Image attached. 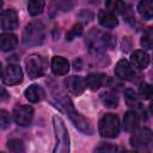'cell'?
<instances>
[{
    "mask_svg": "<svg viewBox=\"0 0 153 153\" xmlns=\"http://www.w3.org/2000/svg\"><path fill=\"white\" fill-rule=\"evenodd\" d=\"M25 97L31 103H38L45 97V92L42 86L33 84V85H30L25 90Z\"/></svg>",
    "mask_w": 153,
    "mask_h": 153,
    "instance_id": "cell-15",
    "label": "cell"
},
{
    "mask_svg": "<svg viewBox=\"0 0 153 153\" xmlns=\"http://www.w3.org/2000/svg\"><path fill=\"white\" fill-rule=\"evenodd\" d=\"M122 153H136V152H134V151H123Z\"/></svg>",
    "mask_w": 153,
    "mask_h": 153,
    "instance_id": "cell-32",
    "label": "cell"
},
{
    "mask_svg": "<svg viewBox=\"0 0 153 153\" xmlns=\"http://www.w3.org/2000/svg\"><path fill=\"white\" fill-rule=\"evenodd\" d=\"M45 37V27L41 22H31L29 23L22 36V41L25 45H38L43 42Z\"/></svg>",
    "mask_w": 153,
    "mask_h": 153,
    "instance_id": "cell-4",
    "label": "cell"
},
{
    "mask_svg": "<svg viewBox=\"0 0 153 153\" xmlns=\"http://www.w3.org/2000/svg\"><path fill=\"white\" fill-rule=\"evenodd\" d=\"M99 99L103 103V105L106 106V108H111L112 109V108H116L118 105V97L115 93L110 92V91H105V92L100 93Z\"/></svg>",
    "mask_w": 153,
    "mask_h": 153,
    "instance_id": "cell-21",
    "label": "cell"
},
{
    "mask_svg": "<svg viewBox=\"0 0 153 153\" xmlns=\"http://www.w3.org/2000/svg\"><path fill=\"white\" fill-rule=\"evenodd\" d=\"M53 127L55 133V147L53 153H69V135L63 120L60 116L54 115Z\"/></svg>",
    "mask_w": 153,
    "mask_h": 153,
    "instance_id": "cell-2",
    "label": "cell"
},
{
    "mask_svg": "<svg viewBox=\"0 0 153 153\" xmlns=\"http://www.w3.org/2000/svg\"><path fill=\"white\" fill-rule=\"evenodd\" d=\"M99 133L105 139H115L120 134V120L115 114H105L99 121Z\"/></svg>",
    "mask_w": 153,
    "mask_h": 153,
    "instance_id": "cell-5",
    "label": "cell"
},
{
    "mask_svg": "<svg viewBox=\"0 0 153 153\" xmlns=\"http://www.w3.org/2000/svg\"><path fill=\"white\" fill-rule=\"evenodd\" d=\"M137 124H139V115L136 111H133V110H129L124 114L123 116V129L126 131H134L136 128H137Z\"/></svg>",
    "mask_w": 153,
    "mask_h": 153,
    "instance_id": "cell-17",
    "label": "cell"
},
{
    "mask_svg": "<svg viewBox=\"0 0 153 153\" xmlns=\"http://www.w3.org/2000/svg\"><path fill=\"white\" fill-rule=\"evenodd\" d=\"M137 11L145 20L153 18V0H143L137 4Z\"/></svg>",
    "mask_w": 153,
    "mask_h": 153,
    "instance_id": "cell-20",
    "label": "cell"
},
{
    "mask_svg": "<svg viewBox=\"0 0 153 153\" xmlns=\"http://www.w3.org/2000/svg\"><path fill=\"white\" fill-rule=\"evenodd\" d=\"M18 27V14L14 10L8 8L1 12V29L11 31Z\"/></svg>",
    "mask_w": 153,
    "mask_h": 153,
    "instance_id": "cell-10",
    "label": "cell"
},
{
    "mask_svg": "<svg viewBox=\"0 0 153 153\" xmlns=\"http://www.w3.org/2000/svg\"><path fill=\"white\" fill-rule=\"evenodd\" d=\"M81 33H82V24L76 23V24H74V25L72 26V29L67 32L66 39H67V41H72V39H74L75 37L80 36Z\"/></svg>",
    "mask_w": 153,
    "mask_h": 153,
    "instance_id": "cell-27",
    "label": "cell"
},
{
    "mask_svg": "<svg viewBox=\"0 0 153 153\" xmlns=\"http://www.w3.org/2000/svg\"><path fill=\"white\" fill-rule=\"evenodd\" d=\"M149 111H151V114L153 115V99H152V102H151V104H149Z\"/></svg>",
    "mask_w": 153,
    "mask_h": 153,
    "instance_id": "cell-31",
    "label": "cell"
},
{
    "mask_svg": "<svg viewBox=\"0 0 153 153\" xmlns=\"http://www.w3.org/2000/svg\"><path fill=\"white\" fill-rule=\"evenodd\" d=\"M7 147L11 151V153H24L25 152L24 143L19 139H11L7 143Z\"/></svg>",
    "mask_w": 153,
    "mask_h": 153,
    "instance_id": "cell-24",
    "label": "cell"
},
{
    "mask_svg": "<svg viewBox=\"0 0 153 153\" xmlns=\"http://www.w3.org/2000/svg\"><path fill=\"white\" fill-rule=\"evenodd\" d=\"M139 94L142 99H146V100L153 98V86L147 82H142L139 88Z\"/></svg>",
    "mask_w": 153,
    "mask_h": 153,
    "instance_id": "cell-25",
    "label": "cell"
},
{
    "mask_svg": "<svg viewBox=\"0 0 153 153\" xmlns=\"http://www.w3.org/2000/svg\"><path fill=\"white\" fill-rule=\"evenodd\" d=\"M124 97H126V102L129 106H134V105H140L139 104V97L136 96L135 91L131 88L126 90L124 92Z\"/></svg>",
    "mask_w": 153,
    "mask_h": 153,
    "instance_id": "cell-26",
    "label": "cell"
},
{
    "mask_svg": "<svg viewBox=\"0 0 153 153\" xmlns=\"http://www.w3.org/2000/svg\"><path fill=\"white\" fill-rule=\"evenodd\" d=\"M26 72L31 79L41 78L44 74V61L38 54H31L27 56L26 61Z\"/></svg>",
    "mask_w": 153,
    "mask_h": 153,
    "instance_id": "cell-7",
    "label": "cell"
},
{
    "mask_svg": "<svg viewBox=\"0 0 153 153\" xmlns=\"http://www.w3.org/2000/svg\"><path fill=\"white\" fill-rule=\"evenodd\" d=\"M140 44L143 49H153V26H149L143 32Z\"/></svg>",
    "mask_w": 153,
    "mask_h": 153,
    "instance_id": "cell-23",
    "label": "cell"
},
{
    "mask_svg": "<svg viewBox=\"0 0 153 153\" xmlns=\"http://www.w3.org/2000/svg\"><path fill=\"white\" fill-rule=\"evenodd\" d=\"M0 123H1V129H6L11 124V116L4 109L0 111Z\"/></svg>",
    "mask_w": 153,
    "mask_h": 153,
    "instance_id": "cell-29",
    "label": "cell"
},
{
    "mask_svg": "<svg viewBox=\"0 0 153 153\" xmlns=\"http://www.w3.org/2000/svg\"><path fill=\"white\" fill-rule=\"evenodd\" d=\"M115 74L122 80H131L135 76L133 66L127 60H120L115 67Z\"/></svg>",
    "mask_w": 153,
    "mask_h": 153,
    "instance_id": "cell-11",
    "label": "cell"
},
{
    "mask_svg": "<svg viewBox=\"0 0 153 153\" xmlns=\"http://www.w3.org/2000/svg\"><path fill=\"white\" fill-rule=\"evenodd\" d=\"M65 84H66L67 90L74 96H80L85 91V87H86V81L82 78L75 76V75L67 78Z\"/></svg>",
    "mask_w": 153,
    "mask_h": 153,
    "instance_id": "cell-12",
    "label": "cell"
},
{
    "mask_svg": "<svg viewBox=\"0 0 153 153\" xmlns=\"http://www.w3.org/2000/svg\"><path fill=\"white\" fill-rule=\"evenodd\" d=\"M12 116L18 126H27L33 117V109L30 105L18 104L13 108Z\"/></svg>",
    "mask_w": 153,
    "mask_h": 153,
    "instance_id": "cell-8",
    "label": "cell"
},
{
    "mask_svg": "<svg viewBox=\"0 0 153 153\" xmlns=\"http://www.w3.org/2000/svg\"><path fill=\"white\" fill-rule=\"evenodd\" d=\"M2 81L6 85H17L23 81V72L19 65L10 63L2 69Z\"/></svg>",
    "mask_w": 153,
    "mask_h": 153,
    "instance_id": "cell-9",
    "label": "cell"
},
{
    "mask_svg": "<svg viewBox=\"0 0 153 153\" xmlns=\"http://www.w3.org/2000/svg\"><path fill=\"white\" fill-rule=\"evenodd\" d=\"M51 69L56 75H65L69 71V63L62 56H54L51 59Z\"/></svg>",
    "mask_w": 153,
    "mask_h": 153,
    "instance_id": "cell-16",
    "label": "cell"
},
{
    "mask_svg": "<svg viewBox=\"0 0 153 153\" xmlns=\"http://www.w3.org/2000/svg\"><path fill=\"white\" fill-rule=\"evenodd\" d=\"M105 79H106V75L104 73H91L86 76L85 81H86V86L90 90L97 91L100 86H103Z\"/></svg>",
    "mask_w": 153,
    "mask_h": 153,
    "instance_id": "cell-18",
    "label": "cell"
},
{
    "mask_svg": "<svg viewBox=\"0 0 153 153\" xmlns=\"http://www.w3.org/2000/svg\"><path fill=\"white\" fill-rule=\"evenodd\" d=\"M98 22L104 27H115L118 24V19L114 12L109 10H102L98 13Z\"/></svg>",
    "mask_w": 153,
    "mask_h": 153,
    "instance_id": "cell-14",
    "label": "cell"
},
{
    "mask_svg": "<svg viewBox=\"0 0 153 153\" xmlns=\"http://www.w3.org/2000/svg\"><path fill=\"white\" fill-rule=\"evenodd\" d=\"M130 62L131 66L136 67L137 69H145L149 65V55L147 54V51L141 49L134 50L130 54Z\"/></svg>",
    "mask_w": 153,
    "mask_h": 153,
    "instance_id": "cell-13",
    "label": "cell"
},
{
    "mask_svg": "<svg viewBox=\"0 0 153 153\" xmlns=\"http://www.w3.org/2000/svg\"><path fill=\"white\" fill-rule=\"evenodd\" d=\"M51 93H53V98L55 99L57 106L68 115V117L73 122V124L84 134L92 135L93 134V127H92L91 122L75 110L69 97H67L66 93L62 92L57 86L51 87Z\"/></svg>",
    "mask_w": 153,
    "mask_h": 153,
    "instance_id": "cell-1",
    "label": "cell"
},
{
    "mask_svg": "<svg viewBox=\"0 0 153 153\" xmlns=\"http://www.w3.org/2000/svg\"><path fill=\"white\" fill-rule=\"evenodd\" d=\"M130 145L136 153H151L153 149V134L148 128H140L130 137Z\"/></svg>",
    "mask_w": 153,
    "mask_h": 153,
    "instance_id": "cell-3",
    "label": "cell"
},
{
    "mask_svg": "<svg viewBox=\"0 0 153 153\" xmlns=\"http://www.w3.org/2000/svg\"><path fill=\"white\" fill-rule=\"evenodd\" d=\"M2 153H4V152H2Z\"/></svg>",
    "mask_w": 153,
    "mask_h": 153,
    "instance_id": "cell-33",
    "label": "cell"
},
{
    "mask_svg": "<svg viewBox=\"0 0 153 153\" xmlns=\"http://www.w3.org/2000/svg\"><path fill=\"white\" fill-rule=\"evenodd\" d=\"M116 152H117V146L112 143H102L94 151V153H116Z\"/></svg>",
    "mask_w": 153,
    "mask_h": 153,
    "instance_id": "cell-28",
    "label": "cell"
},
{
    "mask_svg": "<svg viewBox=\"0 0 153 153\" xmlns=\"http://www.w3.org/2000/svg\"><path fill=\"white\" fill-rule=\"evenodd\" d=\"M1 92H2V96H1V100H5V99L8 97V96H7V93H6V90H5V88H2V90H1Z\"/></svg>",
    "mask_w": 153,
    "mask_h": 153,
    "instance_id": "cell-30",
    "label": "cell"
},
{
    "mask_svg": "<svg viewBox=\"0 0 153 153\" xmlns=\"http://www.w3.org/2000/svg\"><path fill=\"white\" fill-rule=\"evenodd\" d=\"M86 43L91 50H94L96 53H98L104 48L114 47L115 38L110 33H106V32L91 31L88 33V38L86 39Z\"/></svg>",
    "mask_w": 153,
    "mask_h": 153,
    "instance_id": "cell-6",
    "label": "cell"
},
{
    "mask_svg": "<svg viewBox=\"0 0 153 153\" xmlns=\"http://www.w3.org/2000/svg\"><path fill=\"white\" fill-rule=\"evenodd\" d=\"M45 6V2L42 0H31L27 4V12L31 16H38L43 12Z\"/></svg>",
    "mask_w": 153,
    "mask_h": 153,
    "instance_id": "cell-22",
    "label": "cell"
},
{
    "mask_svg": "<svg viewBox=\"0 0 153 153\" xmlns=\"http://www.w3.org/2000/svg\"><path fill=\"white\" fill-rule=\"evenodd\" d=\"M18 43V38L16 35L11 33V32H4L0 36V48L2 51H8L12 50L17 47Z\"/></svg>",
    "mask_w": 153,
    "mask_h": 153,
    "instance_id": "cell-19",
    "label": "cell"
}]
</instances>
